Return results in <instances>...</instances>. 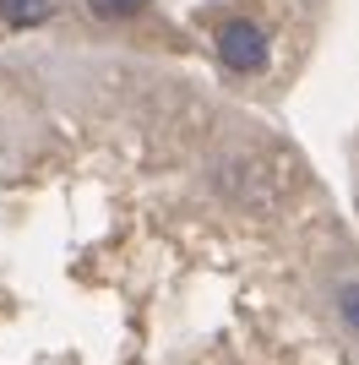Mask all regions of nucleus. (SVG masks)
<instances>
[{
	"instance_id": "4",
	"label": "nucleus",
	"mask_w": 359,
	"mask_h": 365,
	"mask_svg": "<svg viewBox=\"0 0 359 365\" xmlns=\"http://www.w3.org/2000/svg\"><path fill=\"white\" fill-rule=\"evenodd\" d=\"M338 305H343V322H348V327H359V284H348V289L338 294Z\"/></svg>"
},
{
	"instance_id": "1",
	"label": "nucleus",
	"mask_w": 359,
	"mask_h": 365,
	"mask_svg": "<svg viewBox=\"0 0 359 365\" xmlns=\"http://www.w3.org/2000/svg\"><path fill=\"white\" fill-rule=\"evenodd\" d=\"M218 61L229 66V71L251 76L267 66V33L256 28V22H245V16H234V22H224L218 28Z\"/></svg>"
},
{
	"instance_id": "3",
	"label": "nucleus",
	"mask_w": 359,
	"mask_h": 365,
	"mask_svg": "<svg viewBox=\"0 0 359 365\" xmlns=\"http://www.w3.org/2000/svg\"><path fill=\"white\" fill-rule=\"evenodd\" d=\"M142 6H147V0H88L93 16H136Z\"/></svg>"
},
{
	"instance_id": "2",
	"label": "nucleus",
	"mask_w": 359,
	"mask_h": 365,
	"mask_svg": "<svg viewBox=\"0 0 359 365\" xmlns=\"http://www.w3.org/2000/svg\"><path fill=\"white\" fill-rule=\"evenodd\" d=\"M49 11H55V0H0V16L11 28H38V22H49Z\"/></svg>"
}]
</instances>
